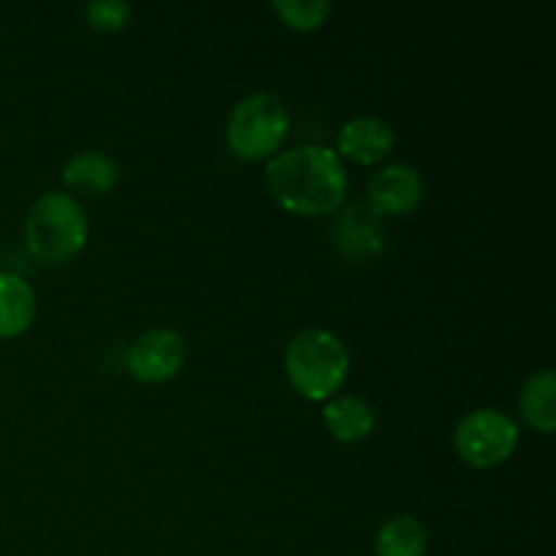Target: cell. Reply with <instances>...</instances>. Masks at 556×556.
Masks as SVG:
<instances>
[{"label": "cell", "mask_w": 556, "mask_h": 556, "mask_svg": "<svg viewBox=\"0 0 556 556\" xmlns=\"http://www.w3.org/2000/svg\"><path fill=\"white\" fill-rule=\"evenodd\" d=\"M266 190L291 215H334L345 204L348 168L331 147H291L266 163Z\"/></svg>", "instance_id": "obj_1"}, {"label": "cell", "mask_w": 556, "mask_h": 556, "mask_svg": "<svg viewBox=\"0 0 556 556\" xmlns=\"http://www.w3.org/2000/svg\"><path fill=\"white\" fill-rule=\"evenodd\" d=\"M288 383L309 402L331 400L348 380L351 356L334 331L324 326L302 329L286 348Z\"/></svg>", "instance_id": "obj_2"}, {"label": "cell", "mask_w": 556, "mask_h": 556, "mask_svg": "<svg viewBox=\"0 0 556 556\" xmlns=\"http://www.w3.org/2000/svg\"><path fill=\"white\" fill-rule=\"evenodd\" d=\"M27 248L43 264H68L85 250L90 237L85 206L63 190L38 195L25 220Z\"/></svg>", "instance_id": "obj_3"}, {"label": "cell", "mask_w": 556, "mask_h": 556, "mask_svg": "<svg viewBox=\"0 0 556 556\" xmlns=\"http://www.w3.org/2000/svg\"><path fill=\"white\" fill-rule=\"evenodd\" d=\"M291 128V114L275 92H250L228 112V150L242 161H264L280 150Z\"/></svg>", "instance_id": "obj_4"}, {"label": "cell", "mask_w": 556, "mask_h": 556, "mask_svg": "<svg viewBox=\"0 0 556 556\" xmlns=\"http://www.w3.org/2000/svg\"><path fill=\"white\" fill-rule=\"evenodd\" d=\"M519 424L497 407H478L470 410L454 429V448L470 467L486 470L497 467L514 456L519 448Z\"/></svg>", "instance_id": "obj_5"}, {"label": "cell", "mask_w": 556, "mask_h": 556, "mask_svg": "<svg viewBox=\"0 0 556 556\" xmlns=\"http://www.w3.org/2000/svg\"><path fill=\"white\" fill-rule=\"evenodd\" d=\"M188 358V342L179 331L157 326L136 337L125 351V367L139 383L157 386L177 378Z\"/></svg>", "instance_id": "obj_6"}, {"label": "cell", "mask_w": 556, "mask_h": 556, "mask_svg": "<svg viewBox=\"0 0 556 556\" xmlns=\"http://www.w3.org/2000/svg\"><path fill=\"white\" fill-rule=\"evenodd\" d=\"M424 195H427V185H424L421 172L413 163L396 161L386 163L369 177L364 204L378 217L410 215L421 206Z\"/></svg>", "instance_id": "obj_7"}, {"label": "cell", "mask_w": 556, "mask_h": 556, "mask_svg": "<svg viewBox=\"0 0 556 556\" xmlns=\"http://www.w3.org/2000/svg\"><path fill=\"white\" fill-rule=\"evenodd\" d=\"M331 242L337 253L353 264H367L386 250V231L380 217L367 204H351L337 210L331 223Z\"/></svg>", "instance_id": "obj_8"}, {"label": "cell", "mask_w": 556, "mask_h": 556, "mask_svg": "<svg viewBox=\"0 0 556 556\" xmlns=\"http://www.w3.org/2000/svg\"><path fill=\"white\" fill-rule=\"evenodd\" d=\"M396 144V130L389 119L375 114H358L342 123L337 134V155L356 161L362 166H375L391 155Z\"/></svg>", "instance_id": "obj_9"}, {"label": "cell", "mask_w": 556, "mask_h": 556, "mask_svg": "<svg viewBox=\"0 0 556 556\" xmlns=\"http://www.w3.org/2000/svg\"><path fill=\"white\" fill-rule=\"evenodd\" d=\"M63 182L85 195H106L119 185V163L103 150H81L63 166Z\"/></svg>", "instance_id": "obj_10"}, {"label": "cell", "mask_w": 556, "mask_h": 556, "mask_svg": "<svg viewBox=\"0 0 556 556\" xmlns=\"http://www.w3.org/2000/svg\"><path fill=\"white\" fill-rule=\"evenodd\" d=\"M324 424L340 443H362L375 432V407L356 394L331 396L324 407Z\"/></svg>", "instance_id": "obj_11"}, {"label": "cell", "mask_w": 556, "mask_h": 556, "mask_svg": "<svg viewBox=\"0 0 556 556\" xmlns=\"http://www.w3.org/2000/svg\"><path fill=\"white\" fill-rule=\"evenodd\" d=\"M36 318V291L20 275L0 271V340H11L30 329Z\"/></svg>", "instance_id": "obj_12"}, {"label": "cell", "mask_w": 556, "mask_h": 556, "mask_svg": "<svg viewBox=\"0 0 556 556\" xmlns=\"http://www.w3.org/2000/svg\"><path fill=\"white\" fill-rule=\"evenodd\" d=\"M556 375L554 369H538L525 380L519 391V407L525 421L541 434H552L556 429Z\"/></svg>", "instance_id": "obj_13"}, {"label": "cell", "mask_w": 556, "mask_h": 556, "mask_svg": "<svg viewBox=\"0 0 556 556\" xmlns=\"http://www.w3.org/2000/svg\"><path fill=\"white\" fill-rule=\"evenodd\" d=\"M429 535L418 516L396 514L375 538V556H427Z\"/></svg>", "instance_id": "obj_14"}, {"label": "cell", "mask_w": 556, "mask_h": 556, "mask_svg": "<svg viewBox=\"0 0 556 556\" xmlns=\"http://www.w3.org/2000/svg\"><path fill=\"white\" fill-rule=\"evenodd\" d=\"M271 11L286 27L296 33H313L331 16L329 0H271Z\"/></svg>", "instance_id": "obj_15"}, {"label": "cell", "mask_w": 556, "mask_h": 556, "mask_svg": "<svg viewBox=\"0 0 556 556\" xmlns=\"http://www.w3.org/2000/svg\"><path fill=\"white\" fill-rule=\"evenodd\" d=\"M134 20V5L128 0H92L85 5V22L92 30L117 33Z\"/></svg>", "instance_id": "obj_16"}]
</instances>
